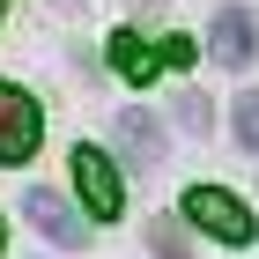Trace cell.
Segmentation results:
<instances>
[{
  "mask_svg": "<svg viewBox=\"0 0 259 259\" xmlns=\"http://www.w3.org/2000/svg\"><path fill=\"white\" fill-rule=\"evenodd\" d=\"M185 222H200V230L222 237V244H252V207H244L237 193H222V185H193V193H185Z\"/></svg>",
  "mask_w": 259,
  "mask_h": 259,
  "instance_id": "cell-1",
  "label": "cell"
},
{
  "mask_svg": "<svg viewBox=\"0 0 259 259\" xmlns=\"http://www.w3.org/2000/svg\"><path fill=\"white\" fill-rule=\"evenodd\" d=\"M37 141H45V111L22 97V89L0 81V163H30Z\"/></svg>",
  "mask_w": 259,
  "mask_h": 259,
  "instance_id": "cell-2",
  "label": "cell"
},
{
  "mask_svg": "<svg viewBox=\"0 0 259 259\" xmlns=\"http://www.w3.org/2000/svg\"><path fill=\"white\" fill-rule=\"evenodd\" d=\"M67 170H74V193L89 200V215H97V222H111V215L126 207L119 170H111V156H104V148H74V156H67Z\"/></svg>",
  "mask_w": 259,
  "mask_h": 259,
  "instance_id": "cell-3",
  "label": "cell"
},
{
  "mask_svg": "<svg viewBox=\"0 0 259 259\" xmlns=\"http://www.w3.org/2000/svg\"><path fill=\"white\" fill-rule=\"evenodd\" d=\"M207 52H215L222 67H252V60H259V22H252V8H222L215 30H207Z\"/></svg>",
  "mask_w": 259,
  "mask_h": 259,
  "instance_id": "cell-4",
  "label": "cell"
},
{
  "mask_svg": "<svg viewBox=\"0 0 259 259\" xmlns=\"http://www.w3.org/2000/svg\"><path fill=\"white\" fill-rule=\"evenodd\" d=\"M163 126H156V111H119V156L126 163H141V170H156L163 163Z\"/></svg>",
  "mask_w": 259,
  "mask_h": 259,
  "instance_id": "cell-5",
  "label": "cell"
},
{
  "mask_svg": "<svg viewBox=\"0 0 259 259\" xmlns=\"http://www.w3.org/2000/svg\"><path fill=\"white\" fill-rule=\"evenodd\" d=\"M22 215L37 222V230H45L52 244H81V215L67 207L60 193H22Z\"/></svg>",
  "mask_w": 259,
  "mask_h": 259,
  "instance_id": "cell-6",
  "label": "cell"
},
{
  "mask_svg": "<svg viewBox=\"0 0 259 259\" xmlns=\"http://www.w3.org/2000/svg\"><path fill=\"white\" fill-rule=\"evenodd\" d=\"M111 67H119L126 81H148V74L163 67V52H156V45H141L134 30H119V37H111Z\"/></svg>",
  "mask_w": 259,
  "mask_h": 259,
  "instance_id": "cell-7",
  "label": "cell"
},
{
  "mask_svg": "<svg viewBox=\"0 0 259 259\" xmlns=\"http://www.w3.org/2000/svg\"><path fill=\"white\" fill-rule=\"evenodd\" d=\"M230 126H237V148L259 156V89H244V97L230 104Z\"/></svg>",
  "mask_w": 259,
  "mask_h": 259,
  "instance_id": "cell-8",
  "label": "cell"
},
{
  "mask_svg": "<svg viewBox=\"0 0 259 259\" xmlns=\"http://www.w3.org/2000/svg\"><path fill=\"white\" fill-rule=\"evenodd\" d=\"M207 119H215V111H207V97H200V89H185V97H178V126H185V134H207Z\"/></svg>",
  "mask_w": 259,
  "mask_h": 259,
  "instance_id": "cell-9",
  "label": "cell"
},
{
  "mask_svg": "<svg viewBox=\"0 0 259 259\" xmlns=\"http://www.w3.org/2000/svg\"><path fill=\"white\" fill-rule=\"evenodd\" d=\"M148 244H156V259H185V230H178V222H156Z\"/></svg>",
  "mask_w": 259,
  "mask_h": 259,
  "instance_id": "cell-10",
  "label": "cell"
},
{
  "mask_svg": "<svg viewBox=\"0 0 259 259\" xmlns=\"http://www.w3.org/2000/svg\"><path fill=\"white\" fill-rule=\"evenodd\" d=\"M156 52H163V67H193V37H163Z\"/></svg>",
  "mask_w": 259,
  "mask_h": 259,
  "instance_id": "cell-11",
  "label": "cell"
}]
</instances>
